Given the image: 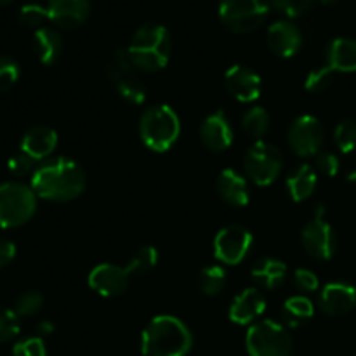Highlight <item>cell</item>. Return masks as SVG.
<instances>
[{"label":"cell","instance_id":"cell-1","mask_svg":"<svg viewBox=\"0 0 356 356\" xmlns=\"http://www.w3.org/2000/svg\"><path fill=\"white\" fill-rule=\"evenodd\" d=\"M86 170L66 156L44 160L31 176V190L47 202H72L86 190Z\"/></svg>","mask_w":356,"mask_h":356},{"label":"cell","instance_id":"cell-2","mask_svg":"<svg viewBox=\"0 0 356 356\" xmlns=\"http://www.w3.org/2000/svg\"><path fill=\"white\" fill-rule=\"evenodd\" d=\"M143 356H186L193 348V334L174 315H159L141 332Z\"/></svg>","mask_w":356,"mask_h":356},{"label":"cell","instance_id":"cell-3","mask_svg":"<svg viewBox=\"0 0 356 356\" xmlns=\"http://www.w3.org/2000/svg\"><path fill=\"white\" fill-rule=\"evenodd\" d=\"M129 56L138 70L156 73L169 65L172 40L163 24L145 23L134 31L127 47Z\"/></svg>","mask_w":356,"mask_h":356},{"label":"cell","instance_id":"cell-4","mask_svg":"<svg viewBox=\"0 0 356 356\" xmlns=\"http://www.w3.org/2000/svg\"><path fill=\"white\" fill-rule=\"evenodd\" d=\"M143 145L155 153H165L181 136V120L169 104H153L139 118Z\"/></svg>","mask_w":356,"mask_h":356},{"label":"cell","instance_id":"cell-5","mask_svg":"<svg viewBox=\"0 0 356 356\" xmlns=\"http://www.w3.org/2000/svg\"><path fill=\"white\" fill-rule=\"evenodd\" d=\"M245 348L250 356H291L292 337L284 323L259 320L247 330Z\"/></svg>","mask_w":356,"mask_h":356},{"label":"cell","instance_id":"cell-6","mask_svg":"<svg viewBox=\"0 0 356 356\" xmlns=\"http://www.w3.org/2000/svg\"><path fill=\"white\" fill-rule=\"evenodd\" d=\"M37 195L23 183L0 184V228H17L37 212Z\"/></svg>","mask_w":356,"mask_h":356},{"label":"cell","instance_id":"cell-7","mask_svg":"<svg viewBox=\"0 0 356 356\" xmlns=\"http://www.w3.org/2000/svg\"><path fill=\"white\" fill-rule=\"evenodd\" d=\"M219 19L233 33H249L257 30L270 14L268 0H221Z\"/></svg>","mask_w":356,"mask_h":356},{"label":"cell","instance_id":"cell-8","mask_svg":"<svg viewBox=\"0 0 356 356\" xmlns=\"http://www.w3.org/2000/svg\"><path fill=\"white\" fill-rule=\"evenodd\" d=\"M284 167V155L268 141H256L243 156V169L247 177L256 186H270L275 183Z\"/></svg>","mask_w":356,"mask_h":356},{"label":"cell","instance_id":"cell-9","mask_svg":"<svg viewBox=\"0 0 356 356\" xmlns=\"http://www.w3.org/2000/svg\"><path fill=\"white\" fill-rule=\"evenodd\" d=\"M301 243L313 259L329 261L336 254V232L323 218V205H316L315 218L306 222L302 228Z\"/></svg>","mask_w":356,"mask_h":356},{"label":"cell","instance_id":"cell-10","mask_svg":"<svg viewBox=\"0 0 356 356\" xmlns=\"http://www.w3.org/2000/svg\"><path fill=\"white\" fill-rule=\"evenodd\" d=\"M252 233L242 225H229L214 236V257L222 264L236 266L242 263L252 247Z\"/></svg>","mask_w":356,"mask_h":356},{"label":"cell","instance_id":"cell-11","mask_svg":"<svg viewBox=\"0 0 356 356\" xmlns=\"http://www.w3.org/2000/svg\"><path fill=\"white\" fill-rule=\"evenodd\" d=\"M289 146L298 156H315L325 139L323 125L313 115H301L289 127Z\"/></svg>","mask_w":356,"mask_h":356},{"label":"cell","instance_id":"cell-12","mask_svg":"<svg viewBox=\"0 0 356 356\" xmlns=\"http://www.w3.org/2000/svg\"><path fill=\"white\" fill-rule=\"evenodd\" d=\"M129 280H131V275L127 273V270L113 263L97 264L87 277L90 291L103 298H117L124 294L129 289Z\"/></svg>","mask_w":356,"mask_h":356},{"label":"cell","instance_id":"cell-13","mask_svg":"<svg viewBox=\"0 0 356 356\" xmlns=\"http://www.w3.org/2000/svg\"><path fill=\"white\" fill-rule=\"evenodd\" d=\"M225 86L240 103H254L261 96L263 80L249 66L235 65L225 73Z\"/></svg>","mask_w":356,"mask_h":356},{"label":"cell","instance_id":"cell-14","mask_svg":"<svg viewBox=\"0 0 356 356\" xmlns=\"http://www.w3.org/2000/svg\"><path fill=\"white\" fill-rule=\"evenodd\" d=\"M233 127L228 115L222 110L212 111L200 125V141L207 149L216 153L226 152L233 145Z\"/></svg>","mask_w":356,"mask_h":356},{"label":"cell","instance_id":"cell-15","mask_svg":"<svg viewBox=\"0 0 356 356\" xmlns=\"http://www.w3.org/2000/svg\"><path fill=\"white\" fill-rule=\"evenodd\" d=\"M266 309V299L259 289H243L233 298L228 309V318L236 325H252Z\"/></svg>","mask_w":356,"mask_h":356},{"label":"cell","instance_id":"cell-16","mask_svg":"<svg viewBox=\"0 0 356 356\" xmlns=\"http://www.w3.org/2000/svg\"><path fill=\"white\" fill-rule=\"evenodd\" d=\"M266 42L271 52L280 58H292L302 45L301 30L292 21L280 19L270 24L266 31Z\"/></svg>","mask_w":356,"mask_h":356},{"label":"cell","instance_id":"cell-17","mask_svg":"<svg viewBox=\"0 0 356 356\" xmlns=\"http://www.w3.org/2000/svg\"><path fill=\"white\" fill-rule=\"evenodd\" d=\"M320 309L329 316L348 315L356 306V287L344 282L327 284L320 292Z\"/></svg>","mask_w":356,"mask_h":356},{"label":"cell","instance_id":"cell-18","mask_svg":"<svg viewBox=\"0 0 356 356\" xmlns=\"http://www.w3.org/2000/svg\"><path fill=\"white\" fill-rule=\"evenodd\" d=\"M49 17L61 28H79L90 14V0H47Z\"/></svg>","mask_w":356,"mask_h":356},{"label":"cell","instance_id":"cell-19","mask_svg":"<svg viewBox=\"0 0 356 356\" xmlns=\"http://www.w3.org/2000/svg\"><path fill=\"white\" fill-rule=\"evenodd\" d=\"M58 148V132L49 125H35L24 132L21 139V152L26 153L35 162H44Z\"/></svg>","mask_w":356,"mask_h":356},{"label":"cell","instance_id":"cell-20","mask_svg":"<svg viewBox=\"0 0 356 356\" xmlns=\"http://www.w3.org/2000/svg\"><path fill=\"white\" fill-rule=\"evenodd\" d=\"M216 191L225 204L232 207H245L250 202V190L247 177L235 169H225L216 179Z\"/></svg>","mask_w":356,"mask_h":356},{"label":"cell","instance_id":"cell-21","mask_svg":"<svg viewBox=\"0 0 356 356\" xmlns=\"http://www.w3.org/2000/svg\"><path fill=\"white\" fill-rule=\"evenodd\" d=\"M287 264L284 261L275 259V257H263L252 264L250 277L261 289L273 291L284 284L285 278H287Z\"/></svg>","mask_w":356,"mask_h":356},{"label":"cell","instance_id":"cell-22","mask_svg":"<svg viewBox=\"0 0 356 356\" xmlns=\"http://www.w3.org/2000/svg\"><path fill=\"white\" fill-rule=\"evenodd\" d=\"M31 45H33L35 56H37V59L42 65L51 66L58 63V59L61 58L63 38L59 31L54 30V28L44 26L40 30H35Z\"/></svg>","mask_w":356,"mask_h":356},{"label":"cell","instance_id":"cell-23","mask_svg":"<svg viewBox=\"0 0 356 356\" xmlns=\"http://www.w3.org/2000/svg\"><path fill=\"white\" fill-rule=\"evenodd\" d=\"M327 66L339 73L356 72V40L355 38H334L327 47Z\"/></svg>","mask_w":356,"mask_h":356},{"label":"cell","instance_id":"cell-24","mask_svg":"<svg viewBox=\"0 0 356 356\" xmlns=\"http://www.w3.org/2000/svg\"><path fill=\"white\" fill-rule=\"evenodd\" d=\"M316 184H318V176H316L315 169L308 163H302L298 169L292 170V174H289L287 181H285L289 195L296 204L308 200L315 193Z\"/></svg>","mask_w":356,"mask_h":356},{"label":"cell","instance_id":"cell-25","mask_svg":"<svg viewBox=\"0 0 356 356\" xmlns=\"http://www.w3.org/2000/svg\"><path fill=\"white\" fill-rule=\"evenodd\" d=\"M315 315V305L306 296H292L282 306V322L287 329H298Z\"/></svg>","mask_w":356,"mask_h":356},{"label":"cell","instance_id":"cell-26","mask_svg":"<svg viewBox=\"0 0 356 356\" xmlns=\"http://www.w3.org/2000/svg\"><path fill=\"white\" fill-rule=\"evenodd\" d=\"M226 270L221 264H209V266L202 268L198 273V289L204 296L214 298V296L221 294L226 287Z\"/></svg>","mask_w":356,"mask_h":356},{"label":"cell","instance_id":"cell-27","mask_svg":"<svg viewBox=\"0 0 356 356\" xmlns=\"http://www.w3.org/2000/svg\"><path fill=\"white\" fill-rule=\"evenodd\" d=\"M271 118L270 113L264 110L263 106H254L247 110L242 117V129L247 136L257 139L263 138L268 131H270Z\"/></svg>","mask_w":356,"mask_h":356},{"label":"cell","instance_id":"cell-28","mask_svg":"<svg viewBox=\"0 0 356 356\" xmlns=\"http://www.w3.org/2000/svg\"><path fill=\"white\" fill-rule=\"evenodd\" d=\"M113 86L115 89H117L118 96H120L125 103L134 104V106H141L146 101V86L136 73L117 80Z\"/></svg>","mask_w":356,"mask_h":356},{"label":"cell","instance_id":"cell-29","mask_svg":"<svg viewBox=\"0 0 356 356\" xmlns=\"http://www.w3.org/2000/svg\"><path fill=\"white\" fill-rule=\"evenodd\" d=\"M159 257L160 256H159V250H156V247L143 245V247H139L134 254H132V257L129 259L125 270H127L129 275H146L156 266V263H159Z\"/></svg>","mask_w":356,"mask_h":356},{"label":"cell","instance_id":"cell-30","mask_svg":"<svg viewBox=\"0 0 356 356\" xmlns=\"http://www.w3.org/2000/svg\"><path fill=\"white\" fill-rule=\"evenodd\" d=\"M136 70L138 68H136L134 63H132L127 49H117L106 63V75L110 76V80L113 83L117 82V80L124 79V76L136 73Z\"/></svg>","mask_w":356,"mask_h":356},{"label":"cell","instance_id":"cell-31","mask_svg":"<svg viewBox=\"0 0 356 356\" xmlns=\"http://www.w3.org/2000/svg\"><path fill=\"white\" fill-rule=\"evenodd\" d=\"M49 10L47 7L40 6V3H24L17 13V21L26 28H35L40 30L44 28L45 21H49Z\"/></svg>","mask_w":356,"mask_h":356},{"label":"cell","instance_id":"cell-32","mask_svg":"<svg viewBox=\"0 0 356 356\" xmlns=\"http://www.w3.org/2000/svg\"><path fill=\"white\" fill-rule=\"evenodd\" d=\"M44 306V296L38 291H24L14 299V313L17 316H33Z\"/></svg>","mask_w":356,"mask_h":356},{"label":"cell","instance_id":"cell-33","mask_svg":"<svg viewBox=\"0 0 356 356\" xmlns=\"http://www.w3.org/2000/svg\"><path fill=\"white\" fill-rule=\"evenodd\" d=\"M334 143L343 153H351L356 149V122L341 120L334 129Z\"/></svg>","mask_w":356,"mask_h":356},{"label":"cell","instance_id":"cell-34","mask_svg":"<svg viewBox=\"0 0 356 356\" xmlns=\"http://www.w3.org/2000/svg\"><path fill=\"white\" fill-rule=\"evenodd\" d=\"M334 73L336 72L327 65L312 70L305 80L306 90L312 94H318V92H323V90H327L330 87V83H332Z\"/></svg>","mask_w":356,"mask_h":356},{"label":"cell","instance_id":"cell-35","mask_svg":"<svg viewBox=\"0 0 356 356\" xmlns=\"http://www.w3.org/2000/svg\"><path fill=\"white\" fill-rule=\"evenodd\" d=\"M19 316L14 313V309L0 308V343L14 339L19 334Z\"/></svg>","mask_w":356,"mask_h":356},{"label":"cell","instance_id":"cell-36","mask_svg":"<svg viewBox=\"0 0 356 356\" xmlns=\"http://www.w3.org/2000/svg\"><path fill=\"white\" fill-rule=\"evenodd\" d=\"M21 68L16 59L9 56H0V92L10 89L19 80Z\"/></svg>","mask_w":356,"mask_h":356},{"label":"cell","instance_id":"cell-37","mask_svg":"<svg viewBox=\"0 0 356 356\" xmlns=\"http://www.w3.org/2000/svg\"><path fill=\"white\" fill-rule=\"evenodd\" d=\"M13 356H47L42 337H28L14 344Z\"/></svg>","mask_w":356,"mask_h":356},{"label":"cell","instance_id":"cell-38","mask_svg":"<svg viewBox=\"0 0 356 356\" xmlns=\"http://www.w3.org/2000/svg\"><path fill=\"white\" fill-rule=\"evenodd\" d=\"M7 169H9V172L13 174L14 177H24L28 176V174L35 172L37 167H35V160L31 159V156L19 152L16 153V155L10 156L9 163H7Z\"/></svg>","mask_w":356,"mask_h":356},{"label":"cell","instance_id":"cell-39","mask_svg":"<svg viewBox=\"0 0 356 356\" xmlns=\"http://www.w3.org/2000/svg\"><path fill=\"white\" fill-rule=\"evenodd\" d=\"M273 6L287 17H298L312 7L313 0H271Z\"/></svg>","mask_w":356,"mask_h":356},{"label":"cell","instance_id":"cell-40","mask_svg":"<svg viewBox=\"0 0 356 356\" xmlns=\"http://www.w3.org/2000/svg\"><path fill=\"white\" fill-rule=\"evenodd\" d=\"M294 284L302 292H315L320 287V280L316 273L308 270V268H298L294 271Z\"/></svg>","mask_w":356,"mask_h":356},{"label":"cell","instance_id":"cell-41","mask_svg":"<svg viewBox=\"0 0 356 356\" xmlns=\"http://www.w3.org/2000/svg\"><path fill=\"white\" fill-rule=\"evenodd\" d=\"M316 169H318L323 176L334 177L339 172L341 162L334 153H318V155H316Z\"/></svg>","mask_w":356,"mask_h":356},{"label":"cell","instance_id":"cell-42","mask_svg":"<svg viewBox=\"0 0 356 356\" xmlns=\"http://www.w3.org/2000/svg\"><path fill=\"white\" fill-rule=\"evenodd\" d=\"M16 257V245L7 238H0V270L9 266Z\"/></svg>","mask_w":356,"mask_h":356},{"label":"cell","instance_id":"cell-43","mask_svg":"<svg viewBox=\"0 0 356 356\" xmlns=\"http://www.w3.org/2000/svg\"><path fill=\"white\" fill-rule=\"evenodd\" d=\"M37 330L40 336H51V334L56 330V325L51 322V320H42V322L37 325Z\"/></svg>","mask_w":356,"mask_h":356},{"label":"cell","instance_id":"cell-44","mask_svg":"<svg viewBox=\"0 0 356 356\" xmlns=\"http://www.w3.org/2000/svg\"><path fill=\"white\" fill-rule=\"evenodd\" d=\"M322 3H325V6H334V3H337L339 0H320Z\"/></svg>","mask_w":356,"mask_h":356},{"label":"cell","instance_id":"cell-45","mask_svg":"<svg viewBox=\"0 0 356 356\" xmlns=\"http://www.w3.org/2000/svg\"><path fill=\"white\" fill-rule=\"evenodd\" d=\"M10 2H14V0H0V6H7Z\"/></svg>","mask_w":356,"mask_h":356},{"label":"cell","instance_id":"cell-46","mask_svg":"<svg viewBox=\"0 0 356 356\" xmlns=\"http://www.w3.org/2000/svg\"><path fill=\"white\" fill-rule=\"evenodd\" d=\"M348 179H350V181H356V170H355V172L350 174V177H348Z\"/></svg>","mask_w":356,"mask_h":356}]
</instances>
